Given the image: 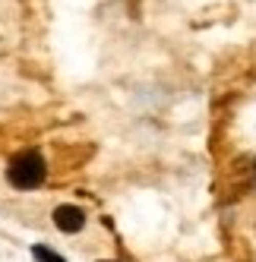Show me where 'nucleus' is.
Returning <instances> with one entry per match:
<instances>
[{
	"label": "nucleus",
	"mask_w": 256,
	"mask_h": 262,
	"mask_svg": "<svg viewBox=\"0 0 256 262\" xmlns=\"http://www.w3.org/2000/svg\"><path fill=\"white\" fill-rule=\"evenodd\" d=\"M54 224H57V231H63V234H79L86 228V212L79 205H57V209H54Z\"/></svg>",
	"instance_id": "2"
},
{
	"label": "nucleus",
	"mask_w": 256,
	"mask_h": 262,
	"mask_svg": "<svg viewBox=\"0 0 256 262\" xmlns=\"http://www.w3.org/2000/svg\"><path fill=\"white\" fill-rule=\"evenodd\" d=\"M32 256L38 259V262H67L60 253H54V250H48V247H41V243H35L32 247Z\"/></svg>",
	"instance_id": "3"
},
{
	"label": "nucleus",
	"mask_w": 256,
	"mask_h": 262,
	"mask_svg": "<svg viewBox=\"0 0 256 262\" xmlns=\"http://www.w3.org/2000/svg\"><path fill=\"white\" fill-rule=\"evenodd\" d=\"M45 177H48V164H45L41 152L26 148V152L10 158L7 180H10V186H16V190H35V186L45 183Z\"/></svg>",
	"instance_id": "1"
},
{
	"label": "nucleus",
	"mask_w": 256,
	"mask_h": 262,
	"mask_svg": "<svg viewBox=\"0 0 256 262\" xmlns=\"http://www.w3.org/2000/svg\"><path fill=\"white\" fill-rule=\"evenodd\" d=\"M101 262H108V259H101Z\"/></svg>",
	"instance_id": "4"
}]
</instances>
